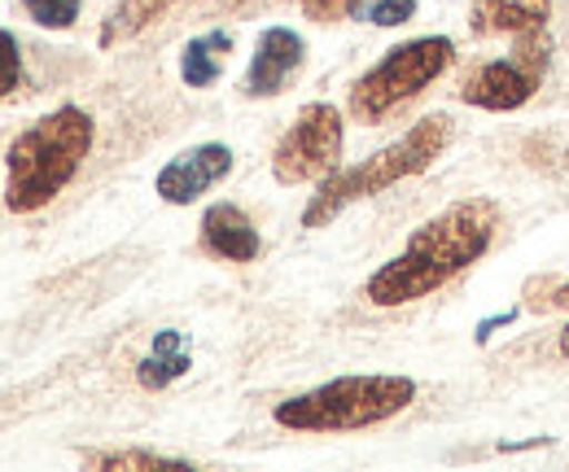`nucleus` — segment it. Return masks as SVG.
Masks as SVG:
<instances>
[{
    "instance_id": "nucleus-19",
    "label": "nucleus",
    "mask_w": 569,
    "mask_h": 472,
    "mask_svg": "<svg viewBox=\"0 0 569 472\" xmlns=\"http://www.w3.org/2000/svg\"><path fill=\"white\" fill-rule=\"evenodd\" d=\"M356 0H302V13L316 18V22H338V18H351Z\"/></svg>"
},
{
    "instance_id": "nucleus-9",
    "label": "nucleus",
    "mask_w": 569,
    "mask_h": 472,
    "mask_svg": "<svg viewBox=\"0 0 569 472\" xmlns=\"http://www.w3.org/2000/svg\"><path fill=\"white\" fill-rule=\"evenodd\" d=\"M307 62V44L298 31L289 27H268L254 44V58L246 70V97H277L284 92V83L298 74V67Z\"/></svg>"
},
{
    "instance_id": "nucleus-12",
    "label": "nucleus",
    "mask_w": 569,
    "mask_h": 472,
    "mask_svg": "<svg viewBox=\"0 0 569 472\" xmlns=\"http://www.w3.org/2000/svg\"><path fill=\"white\" fill-rule=\"evenodd\" d=\"M189 368H193V359H189V350H184V333L167 329V333L153 338V350L141 359L137 381H141V390H167V385L180 381Z\"/></svg>"
},
{
    "instance_id": "nucleus-21",
    "label": "nucleus",
    "mask_w": 569,
    "mask_h": 472,
    "mask_svg": "<svg viewBox=\"0 0 569 472\" xmlns=\"http://www.w3.org/2000/svg\"><path fill=\"white\" fill-rule=\"evenodd\" d=\"M561 359H569V324L561 329Z\"/></svg>"
},
{
    "instance_id": "nucleus-18",
    "label": "nucleus",
    "mask_w": 569,
    "mask_h": 472,
    "mask_svg": "<svg viewBox=\"0 0 569 472\" xmlns=\"http://www.w3.org/2000/svg\"><path fill=\"white\" fill-rule=\"evenodd\" d=\"M22 83V53H18V40L13 31H0V101Z\"/></svg>"
},
{
    "instance_id": "nucleus-17",
    "label": "nucleus",
    "mask_w": 569,
    "mask_h": 472,
    "mask_svg": "<svg viewBox=\"0 0 569 472\" xmlns=\"http://www.w3.org/2000/svg\"><path fill=\"white\" fill-rule=\"evenodd\" d=\"M22 9L31 13V22H40L49 31H67L79 18V0H22Z\"/></svg>"
},
{
    "instance_id": "nucleus-6",
    "label": "nucleus",
    "mask_w": 569,
    "mask_h": 472,
    "mask_svg": "<svg viewBox=\"0 0 569 472\" xmlns=\"http://www.w3.org/2000/svg\"><path fill=\"white\" fill-rule=\"evenodd\" d=\"M342 114L329 101H311L302 106V114L293 119V128L277 140L272 149V175L277 184H316L329 180L342 167Z\"/></svg>"
},
{
    "instance_id": "nucleus-1",
    "label": "nucleus",
    "mask_w": 569,
    "mask_h": 472,
    "mask_svg": "<svg viewBox=\"0 0 569 472\" xmlns=\"http://www.w3.org/2000/svg\"><path fill=\"white\" fill-rule=\"evenodd\" d=\"M499 232V205L491 198H465V202L447 205L442 214L426 219L408 245L381 263L368 275L363 298L372 307H408L421 302L433 289H442L447 280H456L460 271H469L496 241Z\"/></svg>"
},
{
    "instance_id": "nucleus-10",
    "label": "nucleus",
    "mask_w": 569,
    "mask_h": 472,
    "mask_svg": "<svg viewBox=\"0 0 569 472\" xmlns=\"http://www.w3.org/2000/svg\"><path fill=\"white\" fill-rule=\"evenodd\" d=\"M202 245L223 263H254L263 254L259 228L246 219V210L232 202H214L202 214Z\"/></svg>"
},
{
    "instance_id": "nucleus-5",
    "label": "nucleus",
    "mask_w": 569,
    "mask_h": 472,
    "mask_svg": "<svg viewBox=\"0 0 569 472\" xmlns=\"http://www.w3.org/2000/svg\"><path fill=\"white\" fill-rule=\"evenodd\" d=\"M456 62V44L447 36H421L408 44H395L368 74H359L351 88V114L359 123H381L412 97H421L433 79H442Z\"/></svg>"
},
{
    "instance_id": "nucleus-4",
    "label": "nucleus",
    "mask_w": 569,
    "mask_h": 472,
    "mask_svg": "<svg viewBox=\"0 0 569 472\" xmlns=\"http://www.w3.org/2000/svg\"><path fill=\"white\" fill-rule=\"evenodd\" d=\"M417 399L412 376H338L329 385H316L298 399H284L277 406V424L293 433H356L395 420Z\"/></svg>"
},
{
    "instance_id": "nucleus-7",
    "label": "nucleus",
    "mask_w": 569,
    "mask_h": 472,
    "mask_svg": "<svg viewBox=\"0 0 569 472\" xmlns=\"http://www.w3.org/2000/svg\"><path fill=\"white\" fill-rule=\"evenodd\" d=\"M548 58H552V44H548L543 31L517 36V53L512 58H499V62H487L473 74H465L460 101L478 106V110H491V114L521 110L539 92V83L548 74Z\"/></svg>"
},
{
    "instance_id": "nucleus-8",
    "label": "nucleus",
    "mask_w": 569,
    "mask_h": 472,
    "mask_svg": "<svg viewBox=\"0 0 569 472\" xmlns=\"http://www.w3.org/2000/svg\"><path fill=\"white\" fill-rule=\"evenodd\" d=\"M232 171V149L228 144H198V149H184L180 158H171L153 189L167 205H189L198 202L207 189H214L223 175Z\"/></svg>"
},
{
    "instance_id": "nucleus-20",
    "label": "nucleus",
    "mask_w": 569,
    "mask_h": 472,
    "mask_svg": "<svg viewBox=\"0 0 569 472\" xmlns=\"http://www.w3.org/2000/svg\"><path fill=\"white\" fill-rule=\"evenodd\" d=\"M526 307H530V311H569V275L566 280H552L548 298H530Z\"/></svg>"
},
{
    "instance_id": "nucleus-13",
    "label": "nucleus",
    "mask_w": 569,
    "mask_h": 472,
    "mask_svg": "<svg viewBox=\"0 0 569 472\" xmlns=\"http://www.w3.org/2000/svg\"><path fill=\"white\" fill-rule=\"evenodd\" d=\"M171 4H176V0H119V4L106 13V22H101L97 44H101V49H114V44H123V40L141 36L144 27H149V22H158Z\"/></svg>"
},
{
    "instance_id": "nucleus-14",
    "label": "nucleus",
    "mask_w": 569,
    "mask_h": 472,
    "mask_svg": "<svg viewBox=\"0 0 569 472\" xmlns=\"http://www.w3.org/2000/svg\"><path fill=\"white\" fill-rule=\"evenodd\" d=\"M228 49H232V36H223V31L189 40L184 53H180V74H184V83H189V88H211V83H219Z\"/></svg>"
},
{
    "instance_id": "nucleus-11",
    "label": "nucleus",
    "mask_w": 569,
    "mask_h": 472,
    "mask_svg": "<svg viewBox=\"0 0 569 472\" xmlns=\"http://www.w3.org/2000/svg\"><path fill=\"white\" fill-rule=\"evenodd\" d=\"M552 18V0H473L469 27L473 36H530Z\"/></svg>"
},
{
    "instance_id": "nucleus-2",
    "label": "nucleus",
    "mask_w": 569,
    "mask_h": 472,
    "mask_svg": "<svg viewBox=\"0 0 569 472\" xmlns=\"http://www.w3.org/2000/svg\"><path fill=\"white\" fill-rule=\"evenodd\" d=\"M97 123L79 106H58L36 119L4 153V205L13 214H36L53 202L92 153Z\"/></svg>"
},
{
    "instance_id": "nucleus-16",
    "label": "nucleus",
    "mask_w": 569,
    "mask_h": 472,
    "mask_svg": "<svg viewBox=\"0 0 569 472\" xmlns=\"http://www.w3.org/2000/svg\"><path fill=\"white\" fill-rule=\"evenodd\" d=\"M412 13H417V0H356L351 9V18L372 27H403L412 22Z\"/></svg>"
},
{
    "instance_id": "nucleus-3",
    "label": "nucleus",
    "mask_w": 569,
    "mask_h": 472,
    "mask_svg": "<svg viewBox=\"0 0 569 472\" xmlns=\"http://www.w3.org/2000/svg\"><path fill=\"white\" fill-rule=\"evenodd\" d=\"M451 135H456V128H451L447 114H429L421 123H412L408 135H399L395 144L377 149L372 158H363L356 167H338L329 180H320V193L307 202L302 228H325L347 205L363 202V198H377V193H386V189H395V184H403V180L429 171L447 153Z\"/></svg>"
},
{
    "instance_id": "nucleus-15",
    "label": "nucleus",
    "mask_w": 569,
    "mask_h": 472,
    "mask_svg": "<svg viewBox=\"0 0 569 472\" xmlns=\"http://www.w3.org/2000/svg\"><path fill=\"white\" fill-rule=\"evenodd\" d=\"M83 469H119V472L189 469V460H176V455H158V451H83Z\"/></svg>"
}]
</instances>
